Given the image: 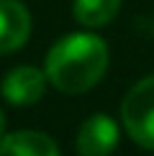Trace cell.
<instances>
[{
  "label": "cell",
  "mask_w": 154,
  "mask_h": 156,
  "mask_svg": "<svg viewBox=\"0 0 154 156\" xmlns=\"http://www.w3.org/2000/svg\"><path fill=\"white\" fill-rule=\"evenodd\" d=\"M105 69L108 46L90 34H72L62 38L46 56L49 82L67 95H80L98 84Z\"/></svg>",
  "instance_id": "cell-1"
},
{
  "label": "cell",
  "mask_w": 154,
  "mask_h": 156,
  "mask_svg": "<svg viewBox=\"0 0 154 156\" xmlns=\"http://www.w3.org/2000/svg\"><path fill=\"white\" fill-rule=\"evenodd\" d=\"M121 115L131 138L144 148H154V74L141 80L126 95Z\"/></svg>",
  "instance_id": "cell-2"
},
{
  "label": "cell",
  "mask_w": 154,
  "mask_h": 156,
  "mask_svg": "<svg viewBox=\"0 0 154 156\" xmlns=\"http://www.w3.org/2000/svg\"><path fill=\"white\" fill-rule=\"evenodd\" d=\"M118 144V126L108 115H93L82 123L77 133V151L80 156H108Z\"/></svg>",
  "instance_id": "cell-3"
},
{
  "label": "cell",
  "mask_w": 154,
  "mask_h": 156,
  "mask_svg": "<svg viewBox=\"0 0 154 156\" xmlns=\"http://www.w3.org/2000/svg\"><path fill=\"white\" fill-rule=\"evenodd\" d=\"M46 80V72H38L36 67H16L3 80L0 90L3 97L13 105H34L36 100H41Z\"/></svg>",
  "instance_id": "cell-4"
},
{
  "label": "cell",
  "mask_w": 154,
  "mask_h": 156,
  "mask_svg": "<svg viewBox=\"0 0 154 156\" xmlns=\"http://www.w3.org/2000/svg\"><path fill=\"white\" fill-rule=\"evenodd\" d=\"M31 34V16L18 0H0V54L16 51Z\"/></svg>",
  "instance_id": "cell-5"
},
{
  "label": "cell",
  "mask_w": 154,
  "mask_h": 156,
  "mask_svg": "<svg viewBox=\"0 0 154 156\" xmlns=\"http://www.w3.org/2000/svg\"><path fill=\"white\" fill-rule=\"evenodd\" d=\"M0 156H59L57 144L38 131H18L0 141Z\"/></svg>",
  "instance_id": "cell-6"
},
{
  "label": "cell",
  "mask_w": 154,
  "mask_h": 156,
  "mask_svg": "<svg viewBox=\"0 0 154 156\" xmlns=\"http://www.w3.org/2000/svg\"><path fill=\"white\" fill-rule=\"evenodd\" d=\"M121 0H75V18L82 26H105L116 18Z\"/></svg>",
  "instance_id": "cell-7"
},
{
  "label": "cell",
  "mask_w": 154,
  "mask_h": 156,
  "mask_svg": "<svg viewBox=\"0 0 154 156\" xmlns=\"http://www.w3.org/2000/svg\"><path fill=\"white\" fill-rule=\"evenodd\" d=\"M3 131H5V115H3V110H0V136H3Z\"/></svg>",
  "instance_id": "cell-8"
}]
</instances>
